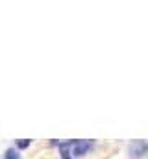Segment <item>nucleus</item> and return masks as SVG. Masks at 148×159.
<instances>
[{"mask_svg":"<svg viewBox=\"0 0 148 159\" xmlns=\"http://www.w3.org/2000/svg\"><path fill=\"white\" fill-rule=\"evenodd\" d=\"M30 144H32V141H30V139H21V141H17V144H15V146H17V150H22V148H28Z\"/></svg>","mask_w":148,"mask_h":159,"instance_id":"7ed1b4c3","label":"nucleus"},{"mask_svg":"<svg viewBox=\"0 0 148 159\" xmlns=\"http://www.w3.org/2000/svg\"><path fill=\"white\" fill-rule=\"evenodd\" d=\"M2 159H22V156H21V152H19L17 148H7V150L4 152Z\"/></svg>","mask_w":148,"mask_h":159,"instance_id":"f03ea898","label":"nucleus"},{"mask_svg":"<svg viewBox=\"0 0 148 159\" xmlns=\"http://www.w3.org/2000/svg\"><path fill=\"white\" fill-rule=\"evenodd\" d=\"M58 148H59V154H61L63 159H76V157H81L83 154H87L93 148V143L85 141V139L65 141V143H58Z\"/></svg>","mask_w":148,"mask_h":159,"instance_id":"f257e3e1","label":"nucleus"}]
</instances>
